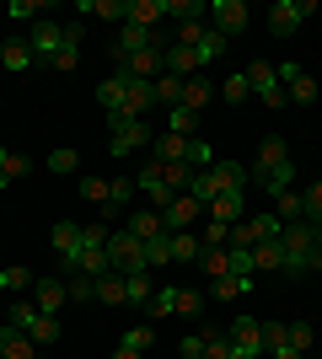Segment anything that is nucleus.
Wrapping results in <instances>:
<instances>
[{
  "instance_id": "f257e3e1",
  "label": "nucleus",
  "mask_w": 322,
  "mask_h": 359,
  "mask_svg": "<svg viewBox=\"0 0 322 359\" xmlns=\"http://www.w3.org/2000/svg\"><path fill=\"white\" fill-rule=\"evenodd\" d=\"M32 65H54L65 54V48H81V27L76 22H54V16H43V22H32Z\"/></svg>"
},
{
  "instance_id": "f03ea898",
  "label": "nucleus",
  "mask_w": 322,
  "mask_h": 359,
  "mask_svg": "<svg viewBox=\"0 0 322 359\" xmlns=\"http://www.w3.org/2000/svg\"><path fill=\"white\" fill-rule=\"evenodd\" d=\"M107 263H113V273H123V279H129V273H151L145 269V247H140L129 231H113V236H107Z\"/></svg>"
},
{
  "instance_id": "7ed1b4c3",
  "label": "nucleus",
  "mask_w": 322,
  "mask_h": 359,
  "mask_svg": "<svg viewBox=\"0 0 322 359\" xmlns=\"http://www.w3.org/2000/svg\"><path fill=\"white\" fill-rule=\"evenodd\" d=\"M107 140H113V156H129V150L151 145V123L145 118H107Z\"/></svg>"
},
{
  "instance_id": "20e7f679",
  "label": "nucleus",
  "mask_w": 322,
  "mask_h": 359,
  "mask_svg": "<svg viewBox=\"0 0 322 359\" xmlns=\"http://www.w3.org/2000/svg\"><path fill=\"white\" fill-rule=\"evenodd\" d=\"M247 86H253V97H258L263 107H285V102H290L285 86H279V75H274V65H263V60L247 65Z\"/></svg>"
},
{
  "instance_id": "39448f33",
  "label": "nucleus",
  "mask_w": 322,
  "mask_h": 359,
  "mask_svg": "<svg viewBox=\"0 0 322 359\" xmlns=\"http://www.w3.org/2000/svg\"><path fill=\"white\" fill-rule=\"evenodd\" d=\"M274 75H279V86H285V97H290V102H317V75L311 70H301V65L295 60H285V65H274Z\"/></svg>"
},
{
  "instance_id": "423d86ee",
  "label": "nucleus",
  "mask_w": 322,
  "mask_h": 359,
  "mask_svg": "<svg viewBox=\"0 0 322 359\" xmlns=\"http://www.w3.org/2000/svg\"><path fill=\"white\" fill-rule=\"evenodd\" d=\"M311 11H317V0H279L274 11H269V32H274V38H290Z\"/></svg>"
},
{
  "instance_id": "0eeeda50",
  "label": "nucleus",
  "mask_w": 322,
  "mask_h": 359,
  "mask_svg": "<svg viewBox=\"0 0 322 359\" xmlns=\"http://www.w3.org/2000/svg\"><path fill=\"white\" fill-rule=\"evenodd\" d=\"M81 247H86V225H76V220H60V225H54V252H60V273L76 269Z\"/></svg>"
},
{
  "instance_id": "6e6552de",
  "label": "nucleus",
  "mask_w": 322,
  "mask_h": 359,
  "mask_svg": "<svg viewBox=\"0 0 322 359\" xmlns=\"http://www.w3.org/2000/svg\"><path fill=\"white\" fill-rule=\"evenodd\" d=\"M210 27L231 43L236 32H247V6H242V0H215V6H210Z\"/></svg>"
},
{
  "instance_id": "1a4fd4ad",
  "label": "nucleus",
  "mask_w": 322,
  "mask_h": 359,
  "mask_svg": "<svg viewBox=\"0 0 322 359\" xmlns=\"http://www.w3.org/2000/svg\"><path fill=\"white\" fill-rule=\"evenodd\" d=\"M32 300H38L43 316H60V306L70 300V290H65V279H54V273H38V279H32Z\"/></svg>"
},
{
  "instance_id": "9d476101",
  "label": "nucleus",
  "mask_w": 322,
  "mask_h": 359,
  "mask_svg": "<svg viewBox=\"0 0 322 359\" xmlns=\"http://www.w3.org/2000/svg\"><path fill=\"white\" fill-rule=\"evenodd\" d=\"M145 48H161V38L123 22V27H119V43H113V60H135V54H145Z\"/></svg>"
},
{
  "instance_id": "9b49d317",
  "label": "nucleus",
  "mask_w": 322,
  "mask_h": 359,
  "mask_svg": "<svg viewBox=\"0 0 322 359\" xmlns=\"http://www.w3.org/2000/svg\"><path fill=\"white\" fill-rule=\"evenodd\" d=\"M135 188H140L145 198H151V210H156V215H161V210L172 204V198H177V194L167 188V177H161V166H156V161H151V166H145V172L135 177Z\"/></svg>"
},
{
  "instance_id": "f8f14e48",
  "label": "nucleus",
  "mask_w": 322,
  "mask_h": 359,
  "mask_svg": "<svg viewBox=\"0 0 322 359\" xmlns=\"http://www.w3.org/2000/svg\"><path fill=\"white\" fill-rule=\"evenodd\" d=\"M199 215H204V210L194 204V198L177 194L167 210H161V231H167V236H172V231H194V220H199Z\"/></svg>"
},
{
  "instance_id": "ddd939ff",
  "label": "nucleus",
  "mask_w": 322,
  "mask_h": 359,
  "mask_svg": "<svg viewBox=\"0 0 322 359\" xmlns=\"http://www.w3.org/2000/svg\"><path fill=\"white\" fill-rule=\"evenodd\" d=\"M97 102H102V113L107 118H113V113H123V107H129V75L123 70H113L102 81V86H97Z\"/></svg>"
},
{
  "instance_id": "4468645a",
  "label": "nucleus",
  "mask_w": 322,
  "mask_h": 359,
  "mask_svg": "<svg viewBox=\"0 0 322 359\" xmlns=\"http://www.w3.org/2000/svg\"><path fill=\"white\" fill-rule=\"evenodd\" d=\"M161 70L188 81V75H199V60H194V48H183V43H161Z\"/></svg>"
},
{
  "instance_id": "2eb2a0df",
  "label": "nucleus",
  "mask_w": 322,
  "mask_h": 359,
  "mask_svg": "<svg viewBox=\"0 0 322 359\" xmlns=\"http://www.w3.org/2000/svg\"><path fill=\"white\" fill-rule=\"evenodd\" d=\"M210 220H220V225H236V220H247V194L242 188H226V194L210 204Z\"/></svg>"
},
{
  "instance_id": "dca6fc26",
  "label": "nucleus",
  "mask_w": 322,
  "mask_h": 359,
  "mask_svg": "<svg viewBox=\"0 0 322 359\" xmlns=\"http://www.w3.org/2000/svg\"><path fill=\"white\" fill-rule=\"evenodd\" d=\"M167 16V0H129V27H145V32H156V22Z\"/></svg>"
},
{
  "instance_id": "f3484780",
  "label": "nucleus",
  "mask_w": 322,
  "mask_h": 359,
  "mask_svg": "<svg viewBox=\"0 0 322 359\" xmlns=\"http://www.w3.org/2000/svg\"><path fill=\"white\" fill-rule=\"evenodd\" d=\"M285 161H290V140L269 135V140H263V150H258V161L247 166V172H274V166H285Z\"/></svg>"
},
{
  "instance_id": "a211bd4d",
  "label": "nucleus",
  "mask_w": 322,
  "mask_h": 359,
  "mask_svg": "<svg viewBox=\"0 0 322 359\" xmlns=\"http://www.w3.org/2000/svg\"><path fill=\"white\" fill-rule=\"evenodd\" d=\"M247 177H253V182H258V188H269V194H290V188H295V161H285V166H274V172H247Z\"/></svg>"
},
{
  "instance_id": "6ab92c4d",
  "label": "nucleus",
  "mask_w": 322,
  "mask_h": 359,
  "mask_svg": "<svg viewBox=\"0 0 322 359\" xmlns=\"http://www.w3.org/2000/svg\"><path fill=\"white\" fill-rule=\"evenodd\" d=\"M210 102H215V86L204 81V75H188V81H183V102H177V107H188V113H204Z\"/></svg>"
},
{
  "instance_id": "aec40b11",
  "label": "nucleus",
  "mask_w": 322,
  "mask_h": 359,
  "mask_svg": "<svg viewBox=\"0 0 322 359\" xmlns=\"http://www.w3.org/2000/svg\"><path fill=\"white\" fill-rule=\"evenodd\" d=\"M123 231H129V236H135V241L167 236V231H161V215H156V210H135V215H129V220H123Z\"/></svg>"
},
{
  "instance_id": "412c9836",
  "label": "nucleus",
  "mask_w": 322,
  "mask_h": 359,
  "mask_svg": "<svg viewBox=\"0 0 322 359\" xmlns=\"http://www.w3.org/2000/svg\"><path fill=\"white\" fill-rule=\"evenodd\" d=\"M0 354L6 359H32V338L22 327H11V322H0Z\"/></svg>"
},
{
  "instance_id": "4be33fe9",
  "label": "nucleus",
  "mask_w": 322,
  "mask_h": 359,
  "mask_svg": "<svg viewBox=\"0 0 322 359\" xmlns=\"http://www.w3.org/2000/svg\"><path fill=\"white\" fill-rule=\"evenodd\" d=\"M151 295H156V279H151V273H129V279H123V306H140V311H145Z\"/></svg>"
},
{
  "instance_id": "5701e85b",
  "label": "nucleus",
  "mask_w": 322,
  "mask_h": 359,
  "mask_svg": "<svg viewBox=\"0 0 322 359\" xmlns=\"http://www.w3.org/2000/svg\"><path fill=\"white\" fill-rule=\"evenodd\" d=\"M253 269H258V273H279V269H285V247H279V236L253 247Z\"/></svg>"
},
{
  "instance_id": "b1692460",
  "label": "nucleus",
  "mask_w": 322,
  "mask_h": 359,
  "mask_svg": "<svg viewBox=\"0 0 322 359\" xmlns=\"http://www.w3.org/2000/svg\"><path fill=\"white\" fill-rule=\"evenodd\" d=\"M0 65L11 75H22V70H32V48H27V38H11V43L0 48Z\"/></svg>"
},
{
  "instance_id": "393cba45",
  "label": "nucleus",
  "mask_w": 322,
  "mask_h": 359,
  "mask_svg": "<svg viewBox=\"0 0 322 359\" xmlns=\"http://www.w3.org/2000/svg\"><path fill=\"white\" fill-rule=\"evenodd\" d=\"M210 295H215V300H242V295H253V279L220 273V279H210Z\"/></svg>"
},
{
  "instance_id": "a878e982",
  "label": "nucleus",
  "mask_w": 322,
  "mask_h": 359,
  "mask_svg": "<svg viewBox=\"0 0 322 359\" xmlns=\"http://www.w3.org/2000/svg\"><path fill=\"white\" fill-rule=\"evenodd\" d=\"M140 194V188H135V182H107V204H102V220H113V215H119V210H129V198H135Z\"/></svg>"
},
{
  "instance_id": "bb28decb",
  "label": "nucleus",
  "mask_w": 322,
  "mask_h": 359,
  "mask_svg": "<svg viewBox=\"0 0 322 359\" xmlns=\"http://www.w3.org/2000/svg\"><path fill=\"white\" fill-rule=\"evenodd\" d=\"M226 48H231V43H226V38H220V32L210 27V32L199 38V43H194V60H199V70H204V65H215L220 54H226Z\"/></svg>"
},
{
  "instance_id": "cd10ccee",
  "label": "nucleus",
  "mask_w": 322,
  "mask_h": 359,
  "mask_svg": "<svg viewBox=\"0 0 322 359\" xmlns=\"http://www.w3.org/2000/svg\"><path fill=\"white\" fill-rule=\"evenodd\" d=\"M199 273H210V279L231 273V252L226 247H199Z\"/></svg>"
},
{
  "instance_id": "c85d7f7f",
  "label": "nucleus",
  "mask_w": 322,
  "mask_h": 359,
  "mask_svg": "<svg viewBox=\"0 0 322 359\" xmlns=\"http://www.w3.org/2000/svg\"><path fill=\"white\" fill-rule=\"evenodd\" d=\"M140 247H145V269H167L172 263V236H151V241H140Z\"/></svg>"
},
{
  "instance_id": "c756f323",
  "label": "nucleus",
  "mask_w": 322,
  "mask_h": 359,
  "mask_svg": "<svg viewBox=\"0 0 322 359\" xmlns=\"http://www.w3.org/2000/svg\"><path fill=\"white\" fill-rule=\"evenodd\" d=\"M60 316H43V311H38V316H32V327H27V338H32V344H60Z\"/></svg>"
},
{
  "instance_id": "7c9ffc66",
  "label": "nucleus",
  "mask_w": 322,
  "mask_h": 359,
  "mask_svg": "<svg viewBox=\"0 0 322 359\" xmlns=\"http://www.w3.org/2000/svg\"><path fill=\"white\" fill-rule=\"evenodd\" d=\"M172 263H199V236L194 231H172Z\"/></svg>"
},
{
  "instance_id": "2f4dec72",
  "label": "nucleus",
  "mask_w": 322,
  "mask_h": 359,
  "mask_svg": "<svg viewBox=\"0 0 322 359\" xmlns=\"http://www.w3.org/2000/svg\"><path fill=\"white\" fill-rule=\"evenodd\" d=\"M151 91H156V102H167V107H177V102H183V81H177V75H167V70H161V75L151 81Z\"/></svg>"
},
{
  "instance_id": "473e14b6",
  "label": "nucleus",
  "mask_w": 322,
  "mask_h": 359,
  "mask_svg": "<svg viewBox=\"0 0 322 359\" xmlns=\"http://www.w3.org/2000/svg\"><path fill=\"white\" fill-rule=\"evenodd\" d=\"M183 156H188V140H183V135H161V140H156V166L183 161Z\"/></svg>"
},
{
  "instance_id": "72a5a7b5",
  "label": "nucleus",
  "mask_w": 322,
  "mask_h": 359,
  "mask_svg": "<svg viewBox=\"0 0 322 359\" xmlns=\"http://www.w3.org/2000/svg\"><path fill=\"white\" fill-rule=\"evenodd\" d=\"M285 344H290L295 354H307V348L317 344V332H311V322H285Z\"/></svg>"
},
{
  "instance_id": "f704fd0d",
  "label": "nucleus",
  "mask_w": 322,
  "mask_h": 359,
  "mask_svg": "<svg viewBox=\"0 0 322 359\" xmlns=\"http://www.w3.org/2000/svg\"><path fill=\"white\" fill-rule=\"evenodd\" d=\"M161 177H167L172 194H188V182H194V166H188V161H167V166H161Z\"/></svg>"
},
{
  "instance_id": "c9c22d12",
  "label": "nucleus",
  "mask_w": 322,
  "mask_h": 359,
  "mask_svg": "<svg viewBox=\"0 0 322 359\" xmlns=\"http://www.w3.org/2000/svg\"><path fill=\"white\" fill-rule=\"evenodd\" d=\"M119 344H123V348H135V354H145V348H151V344H156V327H151V322H135V327L123 332Z\"/></svg>"
},
{
  "instance_id": "e433bc0d",
  "label": "nucleus",
  "mask_w": 322,
  "mask_h": 359,
  "mask_svg": "<svg viewBox=\"0 0 322 359\" xmlns=\"http://www.w3.org/2000/svg\"><path fill=\"white\" fill-rule=\"evenodd\" d=\"M97 300L102 306H123V273H102L97 279Z\"/></svg>"
},
{
  "instance_id": "4c0bfd02",
  "label": "nucleus",
  "mask_w": 322,
  "mask_h": 359,
  "mask_svg": "<svg viewBox=\"0 0 322 359\" xmlns=\"http://www.w3.org/2000/svg\"><path fill=\"white\" fill-rule=\"evenodd\" d=\"M194 123H199V113H188V107H172V113H167V135L194 140Z\"/></svg>"
},
{
  "instance_id": "58836bf2",
  "label": "nucleus",
  "mask_w": 322,
  "mask_h": 359,
  "mask_svg": "<svg viewBox=\"0 0 322 359\" xmlns=\"http://www.w3.org/2000/svg\"><path fill=\"white\" fill-rule=\"evenodd\" d=\"M220 97H226V102H247V97H253V86H247V70L226 75V81H220Z\"/></svg>"
},
{
  "instance_id": "ea45409f",
  "label": "nucleus",
  "mask_w": 322,
  "mask_h": 359,
  "mask_svg": "<svg viewBox=\"0 0 322 359\" xmlns=\"http://www.w3.org/2000/svg\"><path fill=\"white\" fill-rule=\"evenodd\" d=\"M274 215H279V220H307L301 194H295V188H290V194H279V198H274Z\"/></svg>"
},
{
  "instance_id": "a19ab883",
  "label": "nucleus",
  "mask_w": 322,
  "mask_h": 359,
  "mask_svg": "<svg viewBox=\"0 0 322 359\" xmlns=\"http://www.w3.org/2000/svg\"><path fill=\"white\" fill-rule=\"evenodd\" d=\"M172 311H177V290L161 285V290L151 295V306H145V316H172Z\"/></svg>"
},
{
  "instance_id": "79ce46f5",
  "label": "nucleus",
  "mask_w": 322,
  "mask_h": 359,
  "mask_svg": "<svg viewBox=\"0 0 322 359\" xmlns=\"http://www.w3.org/2000/svg\"><path fill=\"white\" fill-rule=\"evenodd\" d=\"M81 166V156L70 145H60V150H48V172H60V177H70V172H76Z\"/></svg>"
},
{
  "instance_id": "37998d69",
  "label": "nucleus",
  "mask_w": 322,
  "mask_h": 359,
  "mask_svg": "<svg viewBox=\"0 0 322 359\" xmlns=\"http://www.w3.org/2000/svg\"><path fill=\"white\" fill-rule=\"evenodd\" d=\"M92 16H107V22H119V27H123V16H129V0H92Z\"/></svg>"
},
{
  "instance_id": "c03bdc74",
  "label": "nucleus",
  "mask_w": 322,
  "mask_h": 359,
  "mask_svg": "<svg viewBox=\"0 0 322 359\" xmlns=\"http://www.w3.org/2000/svg\"><path fill=\"white\" fill-rule=\"evenodd\" d=\"M65 290H70V300H97V279H86V273H70Z\"/></svg>"
},
{
  "instance_id": "a18cd8bd",
  "label": "nucleus",
  "mask_w": 322,
  "mask_h": 359,
  "mask_svg": "<svg viewBox=\"0 0 322 359\" xmlns=\"http://www.w3.org/2000/svg\"><path fill=\"white\" fill-rule=\"evenodd\" d=\"M226 252H231V273H236V279H253V273H258L253 269V252H242V247H226Z\"/></svg>"
},
{
  "instance_id": "49530a36",
  "label": "nucleus",
  "mask_w": 322,
  "mask_h": 359,
  "mask_svg": "<svg viewBox=\"0 0 322 359\" xmlns=\"http://www.w3.org/2000/svg\"><path fill=\"white\" fill-rule=\"evenodd\" d=\"M81 198H92L97 210H102V204H107V182L102 177H81Z\"/></svg>"
},
{
  "instance_id": "de8ad7c7",
  "label": "nucleus",
  "mask_w": 322,
  "mask_h": 359,
  "mask_svg": "<svg viewBox=\"0 0 322 359\" xmlns=\"http://www.w3.org/2000/svg\"><path fill=\"white\" fill-rule=\"evenodd\" d=\"M301 204H307V220H317V225H322V182H311L307 194H301Z\"/></svg>"
},
{
  "instance_id": "09e8293b",
  "label": "nucleus",
  "mask_w": 322,
  "mask_h": 359,
  "mask_svg": "<svg viewBox=\"0 0 322 359\" xmlns=\"http://www.w3.org/2000/svg\"><path fill=\"white\" fill-rule=\"evenodd\" d=\"M258 332H263V354L285 344V322H258Z\"/></svg>"
},
{
  "instance_id": "8fccbe9b",
  "label": "nucleus",
  "mask_w": 322,
  "mask_h": 359,
  "mask_svg": "<svg viewBox=\"0 0 322 359\" xmlns=\"http://www.w3.org/2000/svg\"><path fill=\"white\" fill-rule=\"evenodd\" d=\"M204 247H231V225L210 220V225H204Z\"/></svg>"
},
{
  "instance_id": "3c124183",
  "label": "nucleus",
  "mask_w": 322,
  "mask_h": 359,
  "mask_svg": "<svg viewBox=\"0 0 322 359\" xmlns=\"http://www.w3.org/2000/svg\"><path fill=\"white\" fill-rule=\"evenodd\" d=\"M32 316H38V306H32V300H22V306H11V327L27 332V327H32Z\"/></svg>"
},
{
  "instance_id": "603ef678",
  "label": "nucleus",
  "mask_w": 322,
  "mask_h": 359,
  "mask_svg": "<svg viewBox=\"0 0 322 359\" xmlns=\"http://www.w3.org/2000/svg\"><path fill=\"white\" fill-rule=\"evenodd\" d=\"M32 279H38L32 269H6V290H32Z\"/></svg>"
},
{
  "instance_id": "864d4df0",
  "label": "nucleus",
  "mask_w": 322,
  "mask_h": 359,
  "mask_svg": "<svg viewBox=\"0 0 322 359\" xmlns=\"http://www.w3.org/2000/svg\"><path fill=\"white\" fill-rule=\"evenodd\" d=\"M199 359H231V338H220V332H215L210 344H204V354Z\"/></svg>"
},
{
  "instance_id": "5fc2aeb1",
  "label": "nucleus",
  "mask_w": 322,
  "mask_h": 359,
  "mask_svg": "<svg viewBox=\"0 0 322 359\" xmlns=\"http://www.w3.org/2000/svg\"><path fill=\"white\" fill-rule=\"evenodd\" d=\"M199 306H204V295H199V290H177V311H183V316H194Z\"/></svg>"
},
{
  "instance_id": "6e6d98bb",
  "label": "nucleus",
  "mask_w": 322,
  "mask_h": 359,
  "mask_svg": "<svg viewBox=\"0 0 322 359\" xmlns=\"http://www.w3.org/2000/svg\"><path fill=\"white\" fill-rule=\"evenodd\" d=\"M210 338H215V332H204V338H199V332H188V338H183V359H199Z\"/></svg>"
},
{
  "instance_id": "4d7b16f0",
  "label": "nucleus",
  "mask_w": 322,
  "mask_h": 359,
  "mask_svg": "<svg viewBox=\"0 0 322 359\" xmlns=\"http://www.w3.org/2000/svg\"><path fill=\"white\" fill-rule=\"evenodd\" d=\"M32 172V161L22 156V150H11V161H6V177H27Z\"/></svg>"
},
{
  "instance_id": "13d9d810",
  "label": "nucleus",
  "mask_w": 322,
  "mask_h": 359,
  "mask_svg": "<svg viewBox=\"0 0 322 359\" xmlns=\"http://www.w3.org/2000/svg\"><path fill=\"white\" fill-rule=\"evenodd\" d=\"M76 65H81V48H65V54L48 65V70H76Z\"/></svg>"
},
{
  "instance_id": "bf43d9fd",
  "label": "nucleus",
  "mask_w": 322,
  "mask_h": 359,
  "mask_svg": "<svg viewBox=\"0 0 322 359\" xmlns=\"http://www.w3.org/2000/svg\"><path fill=\"white\" fill-rule=\"evenodd\" d=\"M11 16H16V22H32V16H38V6H27V0H11Z\"/></svg>"
},
{
  "instance_id": "052dcab7",
  "label": "nucleus",
  "mask_w": 322,
  "mask_h": 359,
  "mask_svg": "<svg viewBox=\"0 0 322 359\" xmlns=\"http://www.w3.org/2000/svg\"><path fill=\"white\" fill-rule=\"evenodd\" d=\"M269 359H307V354H295L290 344H279V348H269Z\"/></svg>"
},
{
  "instance_id": "680f3d73",
  "label": "nucleus",
  "mask_w": 322,
  "mask_h": 359,
  "mask_svg": "<svg viewBox=\"0 0 322 359\" xmlns=\"http://www.w3.org/2000/svg\"><path fill=\"white\" fill-rule=\"evenodd\" d=\"M6 161H11V145H0V188L11 182V177H6Z\"/></svg>"
},
{
  "instance_id": "e2e57ef3",
  "label": "nucleus",
  "mask_w": 322,
  "mask_h": 359,
  "mask_svg": "<svg viewBox=\"0 0 322 359\" xmlns=\"http://www.w3.org/2000/svg\"><path fill=\"white\" fill-rule=\"evenodd\" d=\"M113 359H145V354H135V348H123V344H119V348H113Z\"/></svg>"
},
{
  "instance_id": "0e129e2a",
  "label": "nucleus",
  "mask_w": 322,
  "mask_h": 359,
  "mask_svg": "<svg viewBox=\"0 0 322 359\" xmlns=\"http://www.w3.org/2000/svg\"><path fill=\"white\" fill-rule=\"evenodd\" d=\"M0 295H6V269H0Z\"/></svg>"
}]
</instances>
